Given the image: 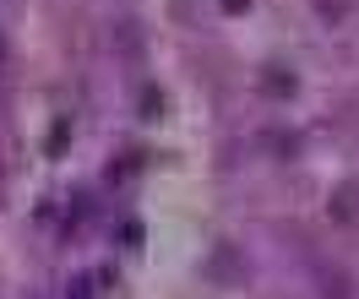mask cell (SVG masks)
<instances>
[{
  "mask_svg": "<svg viewBox=\"0 0 359 299\" xmlns=\"http://www.w3.org/2000/svg\"><path fill=\"white\" fill-rule=\"evenodd\" d=\"M332 218H359V180L343 185V196L332 202Z\"/></svg>",
  "mask_w": 359,
  "mask_h": 299,
  "instance_id": "cell-1",
  "label": "cell"
}]
</instances>
